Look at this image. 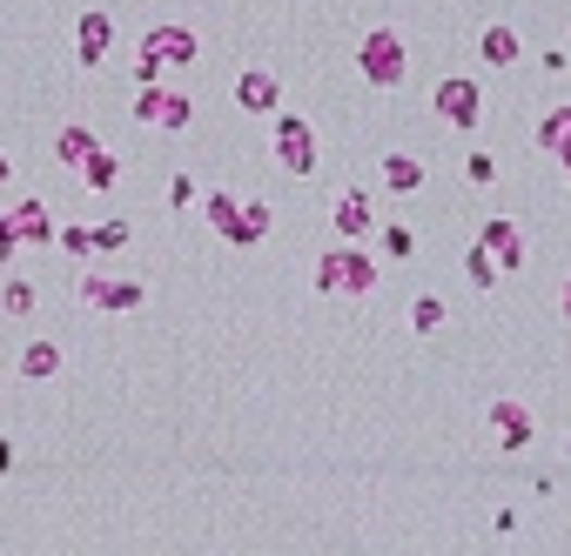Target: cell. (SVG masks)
I'll use <instances>...</instances> for the list:
<instances>
[{
  "label": "cell",
  "instance_id": "14",
  "mask_svg": "<svg viewBox=\"0 0 571 556\" xmlns=\"http://www.w3.org/2000/svg\"><path fill=\"white\" fill-rule=\"evenodd\" d=\"M464 268H471V282H477V289H491V282H498V262H491L484 249H471V255H464Z\"/></svg>",
  "mask_w": 571,
  "mask_h": 556
},
{
  "label": "cell",
  "instance_id": "5",
  "mask_svg": "<svg viewBox=\"0 0 571 556\" xmlns=\"http://www.w3.org/2000/svg\"><path fill=\"white\" fill-rule=\"evenodd\" d=\"M491 422L505 429V450H524V443H531V409H518V403H491Z\"/></svg>",
  "mask_w": 571,
  "mask_h": 556
},
{
  "label": "cell",
  "instance_id": "7",
  "mask_svg": "<svg viewBox=\"0 0 571 556\" xmlns=\"http://www.w3.org/2000/svg\"><path fill=\"white\" fill-rule=\"evenodd\" d=\"M538 148H545V154H558V162H571V108H558L551 122L538 128Z\"/></svg>",
  "mask_w": 571,
  "mask_h": 556
},
{
  "label": "cell",
  "instance_id": "10",
  "mask_svg": "<svg viewBox=\"0 0 571 556\" xmlns=\"http://www.w3.org/2000/svg\"><path fill=\"white\" fill-rule=\"evenodd\" d=\"M182 54H196L188 34H156V41H148V74H156V61H182Z\"/></svg>",
  "mask_w": 571,
  "mask_h": 556
},
{
  "label": "cell",
  "instance_id": "17",
  "mask_svg": "<svg viewBox=\"0 0 571 556\" xmlns=\"http://www.w3.org/2000/svg\"><path fill=\"white\" fill-rule=\"evenodd\" d=\"M564 456H571V443H564Z\"/></svg>",
  "mask_w": 571,
  "mask_h": 556
},
{
  "label": "cell",
  "instance_id": "11",
  "mask_svg": "<svg viewBox=\"0 0 571 556\" xmlns=\"http://www.w3.org/2000/svg\"><path fill=\"white\" fill-rule=\"evenodd\" d=\"M336 228L343 235H363L370 228V202H363V194H343V202H336Z\"/></svg>",
  "mask_w": 571,
  "mask_h": 556
},
{
  "label": "cell",
  "instance_id": "2",
  "mask_svg": "<svg viewBox=\"0 0 571 556\" xmlns=\"http://www.w3.org/2000/svg\"><path fill=\"white\" fill-rule=\"evenodd\" d=\"M357 61H363V81H376V88H397L404 81V41H397L390 27H376Z\"/></svg>",
  "mask_w": 571,
  "mask_h": 556
},
{
  "label": "cell",
  "instance_id": "4",
  "mask_svg": "<svg viewBox=\"0 0 571 556\" xmlns=\"http://www.w3.org/2000/svg\"><path fill=\"white\" fill-rule=\"evenodd\" d=\"M477 249H484L491 262H498V268H518V255H524V249H518V228H511V222H491Z\"/></svg>",
  "mask_w": 571,
  "mask_h": 556
},
{
  "label": "cell",
  "instance_id": "3",
  "mask_svg": "<svg viewBox=\"0 0 571 556\" xmlns=\"http://www.w3.org/2000/svg\"><path fill=\"white\" fill-rule=\"evenodd\" d=\"M316 282L336 289V295H363V289H376V262L370 255H323Z\"/></svg>",
  "mask_w": 571,
  "mask_h": 556
},
{
  "label": "cell",
  "instance_id": "6",
  "mask_svg": "<svg viewBox=\"0 0 571 556\" xmlns=\"http://www.w3.org/2000/svg\"><path fill=\"white\" fill-rule=\"evenodd\" d=\"M384 188H390V194L424 188V162H417V154H390V162H384Z\"/></svg>",
  "mask_w": 571,
  "mask_h": 556
},
{
  "label": "cell",
  "instance_id": "13",
  "mask_svg": "<svg viewBox=\"0 0 571 556\" xmlns=\"http://www.w3.org/2000/svg\"><path fill=\"white\" fill-rule=\"evenodd\" d=\"M410 323H417V329L431 336V329L444 323V302H437V295H417V302H410Z\"/></svg>",
  "mask_w": 571,
  "mask_h": 556
},
{
  "label": "cell",
  "instance_id": "1",
  "mask_svg": "<svg viewBox=\"0 0 571 556\" xmlns=\"http://www.w3.org/2000/svg\"><path fill=\"white\" fill-rule=\"evenodd\" d=\"M437 114L450 128H477V114H484V88L471 81V74H450V81H437Z\"/></svg>",
  "mask_w": 571,
  "mask_h": 556
},
{
  "label": "cell",
  "instance_id": "8",
  "mask_svg": "<svg viewBox=\"0 0 571 556\" xmlns=\"http://www.w3.org/2000/svg\"><path fill=\"white\" fill-rule=\"evenodd\" d=\"M484 61L491 67H511L518 61V34L511 27H484Z\"/></svg>",
  "mask_w": 571,
  "mask_h": 556
},
{
  "label": "cell",
  "instance_id": "15",
  "mask_svg": "<svg viewBox=\"0 0 571 556\" xmlns=\"http://www.w3.org/2000/svg\"><path fill=\"white\" fill-rule=\"evenodd\" d=\"M464 175L484 188V181H498V162H491V154H471V162H464Z\"/></svg>",
  "mask_w": 571,
  "mask_h": 556
},
{
  "label": "cell",
  "instance_id": "12",
  "mask_svg": "<svg viewBox=\"0 0 571 556\" xmlns=\"http://www.w3.org/2000/svg\"><path fill=\"white\" fill-rule=\"evenodd\" d=\"M243 108H276V81H270V74H243Z\"/></svg>",
  "mask_w": 571,
  "mask_h": 556
},
{
  "label": "cell",
  "instance_id": "9",
  "mask_svg": "<svg viewBox=\"0 0 571 556\" xmlns=\"http://www.w3.org/2000/svg\"><path fill=\"white\" fill-rule=\"evenodd\" d=\"M283 162L296 175H310V135H302V122H283Z\"/></svg>",
  "mask_w": 571,
  "mask_h": 556
},
{
  "label": "cell",
  "instance_id": "16",
  "mask_svg": "<svg viewBox=\"0 0 571 556\" xmlns=\"http://www.w3.org/2000/svg\"><path fill=\"white\" fill-rule=\"evenodd\" d=\"M384 249H390V255H410V249H417V242H410V228H390V235H384Z\"/></svg>",
  "mask_w": 571,
  "mask_h": 556
},
{
  "label": "cell",
  "instance_id": "18",
  "mask_svg": "<svg viewBox=\"0 0 571 556\" xmlns=\"http://www.w3.org/2000/svg\"><path fill=\"white\" fill-rule=\"evenodd\" d=\"M564 168H571V162H564Z\"/></svg>",
  "mask_w": 571,
  "mask_h": 556
}]
</instances>
